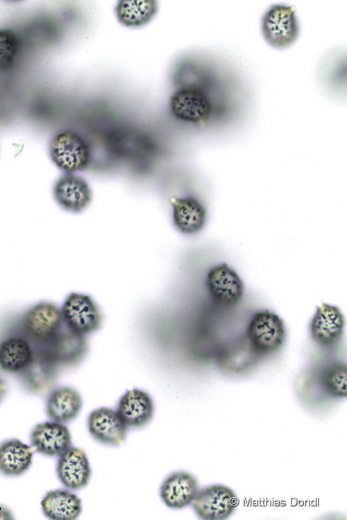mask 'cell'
Returning <instances> with one entry per match:
<instances>
[{"mask_svg": "<svg viewBox=\"0 0 347 520\" xmlns=\"http://www.w3.org/2000/svg\"><path fill=\"white\" fill-rule=\"evenodd\" d=\"M49 155L56 166L66 173L85 170L90 159V148L78 133L70 130L58 133L50 142Z\"/></svg>", "mask_w": 347, "mask_h": 520, "instance_id": "cell-1", "label": "cell"}, {"mask_svg": "<svg viewBox=\"0 0 347 520\" xmlns=\"http://www.w3.org/2000/svg\"><path fill=\"white\" fill-rule=\"evenodd\" d=\"M245 334L262 356L271 354L278 351L285 341L284 322L269 310L260 311L253 315Z\"/></svg>", "mask_w": 347, "mask_h": 520, "instance_id": "cell-2", "label": "cell"}, {"mask_svg": "<svg viewBox=\"0 0 347 520\" xmlns=\"http://www.w3.org/2000/svg\"><path fill=\"white\" fill-rule=\"evenodd\" d=\"M62 322L61 310L57 305L41 302L24 315L22 331L34 345H43L60 331Z\"/></svg>", "mask_w": 347, "mask_h": 520, "instance_id": "cell-3", "label": "cell"}, {"mask_svg": "<svg viewBox=\"0 0 347 520\" xmlns=\"http://www.w3.org/2000/svg\"><path fill=\"white\" fill-rule=\"evenodd\" d=\"M261 30L264 40L272 46L283 49L292 44L299 34V24L292 7L271 6L262 17Z\"/></svg>", "mask_w": 347, "mask_h": 520, "instance_id": "cell-4", "label": "cell"}, {"mask_svg": "<svg viewBox=\"0 0 347 520\" xmlns=\"http://www.w3.org/2000/svg\"><path fill=\"white\" fill-rule=\"evenodd\" d=\"M61 313L65 325L82 335L93 333L102 325V311L88 295L70 293L62 305Z\"/></svg>", "mask_w": 347, "mask_h": 520, "instance_id": "cell-5", "label": "cell"}, {"mask_svg": "<svg viewBox=\"0 0 347 520\" xmlns=\"http://www.w3.org/2000/svg\"><path fill=\"white\" fill-rule=\"evenodd\" d=\"M238 504L239 500L233 491L222 485H214L203 489L193 500V508L196 514L207 520L228 518Z\"/></svg>", "mask_w": 347, "mask_h": 520, "instance_id": "cell-6", "label": "cell"}, {"mask_svg": "<svg viewBox=\"0 0 347 520\" xmlns=\"http://www.w3.org/2000/svg\"><path fill=\"white\" fill-rule=\"evenodd\" d=\"M42 346L50 358L58 365L69 366L80 362L87 352L85 335L76 333L66 325Z\"/></svg>", "mask_w": 347, "mask_h": 520, "instance_id": "cell-7", "label": "cell"}, {"mask_svg": "<svg viewBox=\"0 0 347 520\" xmlns=\"http://www.w3.org/2000/svg\"><path fill=\"white\" fill-rule=\"evenodd\" d=\"M169 107L177 119L193 123H205L212 112V104L207 95L201 89L192 87L175 92L170 98Z\"/></svg>", "mask_w": 347, "mask_h": 520, "instance_id": "cell-8", "label": "cell"}, {"mask_svg": "<svg viewBox=\"0 0 347 520\" xmlns=\"http://www.w3.org/2000/svg\"><path fill=\"white\" fill-rule=\"evenodd\" d=\"M55 200L65 211L81 213L89 206L92 193L87 182L74 173H65L55 182L53 189Z\"/></svg>", "mask_w": 347, "mask_h": 520, "instance_id": "cell-9", "label": "cell"}, {"mask_svg": "<svg viewBox=\"0 0 347 520\" xmlns=\"http://www.w3.org/2000/svg\"><path fill=\"white\" fill-rule=\"evenodd\" d=\"M206 284L213 299L225 306L237 304L244 293V284L239 275L226 263L212 268Z\"/></svg>", "mask_w": 347, "mask_h": 520, "instance_id": "cell-10", "label": "cell"}, {"mask_svg": "<svg viewBox=\"0 0 347 520\" xmlns=\"http://www.w3.org/2000/svg\"><path fill=\"white\" fill-rule=\"evenodd\" d=\"M57 365L42 346L35 345L32 358L19 373L24 386L31 392L43 393L51 388L56 379Z\"/></svg>", "mask_w": 347, "mask_h": 520, "instance_id": "cell-11", "label": "cell"}, {"mask_svg": "<svg viewBox=\"0 0 347 520\" xmlns=\"http://www.w3.org/2000/svg\"><path fill=\"white\" fill-rule=\"evenodd\" d=\"M87 426L91 435L103 444L119 445L125 440L127 426L112 408L101 407L93 410L88 416Z\"/></svg>", "mask_w": 347, "mask_h": 520, "instance_id": "cell-12", "label": "cell"}, {"mask_svg": "<svg viewBox=\"0 0 347 520\" xmlns=\"http://www.w3.org/2000/svg\"><path fill=\"white\" fill-rule=\"evenodd\" d=\"M56 472L66 487L76 490L85 487L91 475L90 462L85 451L77 447L68 448L58 458Z\"/></svg>", "mask_w": 347, "mask_h": 520, "instance_id": "cell-13", "label": "cell"}, {"mask_svg": "<svg viewBox=\"0 0 347 520\" xmlns=\"http://www.w3.org/2000/svg\"><path fill=\"white\" fill-rule=\"evenodd\" d=\"M262 356L245 334L223 345L219 352L218 362L228 372L241 373L253 367Z\"/></svg>", "mask_w": 347, "mask_h": 520, "instance_id": "cell-14", "label": "cell"}, {"mask_svg": "<svg viewBox=\"0 0 347 520\" xmlns=\"http://www.w3.org/2000/svg\"><path fill=\"white\" fill-rule=\"evenodd\" d=\"M344 327V318L338 307L322 303L310 322V330L315 342L330 346L339 340Z\"/></svg>", "mask_w": 347, "mask_h": 520, "instance_id": "cell-15", "label": "cell"}, {"mask_svg": "<svg viewBox=\"0 0 347 520\" xmlns=\"http://www.w3.org/2000/svg\"><path fill=\"white\" fill-rule=\"evenodd\" d=\"M31 440L35 451L49 456L60 455L71 444L69 429L56 422L37 424L31 432Z\"/></svg>", "mask_w": 347, "mask_h": 520, "instance_id": "cell-16", "label": "cell"}, {"mask_svg": "<svg viewBox=\"0 0 347 520\" xmlns=\"http://www.w3.org/2000/svg\"><path fill=\"white\" fill-rule=\"evenodd\" d=\"M117 412L127 426L140 428L151 419L153 402L145 391L129 390L119 400Z\"/></svg>", "mask_w": 347, "mask_h": 520, "instance_id": "cell-17", "label": "cell"}, {"mask_svg": "<svg viewBox=\"0 0 347 520\" xmlns=\"http://www.w3.org/2000/svg\"><path fill=\"white\" fill-rule=\"evenodd\" d=\"M198 483L190 474L178 471L170 474L160 487V497L167 506L180 509L189 505L198 493Z\"/></svg>", "mask_w": 347, "mask_h": 520, "instance_id": "cell-18", "label": "cell"}, {"mask_svg": "<svg viewBox=\"0 0 347 520\" xmlns=\"http://www.w3.org/2000/svg\"><path fill=\"white\" fill-rule=\"evenodd\" d=\"M173 223L184 234L199 232L206 223L207 211L194 197L171 198Z\"/></svg>", "mask_w": 347, "mask_h": 520, "instance_id": "cell-19", "label": "cell"}, {"mask_svg": "<svg viewBox=\"0 0 347 520\" xmlns=\"http://www.w3.org/2000/svg\"><path fill=\"white\" fill-rule=\"evenodd\" d=\"M82 408V399L75 389L60 387L53 390L46 401L48 417L58 423H67L74 419Z\"/></svg>", "mask_w": 347, "mask_h": 520, "instance_id": "cell-20", "label": "cell"}, {"mask_svg": "<svg viewBox=\"0 0 347 520\" xmlns=\"http://www.w3.org/2000/svg\"><path fill=\"white\" fill-rule=\"evenodd\" d=\"M44 515L54 520H73L82 510L79 497L66 489L49 492L41 501Z\"/></svg>", "mask_w": 347, "mask_h": 520, "instance_id": "cell-21", "label": "cell"}, {"mask_svg": "<svg viewBox=\"0 0 347 520\" xmlns=\"http://www.w3.org/2000/svg\"><path fill=\"white\" fill-rule=\"evenodd\" d=\"M35 449L17 439L0 444V472L6 476H19L30 467Z\"/></svg>", "mask_w": 347, "mask_h": 520, "instance_id": "cell-22", "label": "cell"}, {"mask_svg": "<svg viewBox=\"0 0 347 520\" xmlns=\"http://www.w3.org/2000/svg\"><path fill=\"white\" fill-rule=\"evenodd\" d=\"M33 347L26 337L12 336L0 343V367L8 372H19L30 362Z\"/></svg>", "mask_w": 347, "mask_h": 520, "instance_id": "cell-23", "label": "cell"}, {"mask_svg": "<svg viewBox=\"0 0 347 520\" xmlns=\"http://www.w3.org/2000/svg\"><path fill=\"white\" fill-rule=\"evenodd\" d=\"M153 0H121L115 8L117 18L128 27H139L149 23L158 12Z\"/></svg>", "mask_w": 347, "mask_h": 520, "instance_id": "cell-24", "label": "cell"}, {"mask_svg": "<svg viewBox=\"0 0 347 520\" xmlns=\"http://www.w3.org/2000/svg\"><path fill=\"white\" fill-rule=\"evenodd\" d=\"M321 386L327 393L335 397L347 395V368L344 363H331L325 366L319 376Z\"/></svg>", "mask_w": 347, "mask_h": 520, "instance_id": "cell-25", "label": "cell"}, {"mask_svg": "<svg viewBox=\"0 0 347 520\" xmlns=\"http://www.w3.org/2000/svg\"><path fill=\"white\" fill-rule=\"evenodd\" d=\"M21 44L10 29H0V70L10 69L19 53Z\"/></svg>", "mask_w": 347, "mask_h": 520, "instance_id": "cell-26", "label": "cell"}, {"mask_svg": "<svg viewBox=\"0 0 347 520\" xmlns=\"http://www.w3.org/2000/svg\"><path fill=\"white\" fill-rule=\"evenodd\" d=\"M11 512L6 507L0 505V520L13 519Z\"/></svg>", "mask_w": 347, "mask_h": 520, "instance_id": "cell-27", "label": "cell"}, {"mask_svg": "<svg viewBox=\"0 0 347 520\" xmlns=\"http://www.w3.org/2000/svg\"><path fill=\"white\" fill-rule=\"evenodd\" d=\"M7 387L4 381L0 379V401L6 394Z\"/></svg>", "mask_w": 347, "mask_h": 520, "instance_id": "cell-28", "label": "cell"}]
</instances>
